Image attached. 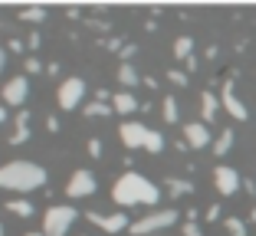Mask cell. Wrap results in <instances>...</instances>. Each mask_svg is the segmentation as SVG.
Instances as JSON below:
<instances>
[{
  "instance_id": "6da1fadb",
  "label": "cell",
  "mask_w": 256,
  "mask_h": 236,
  "mask_svg": "<svg viewBox=\"0 0 256 236\" xmlns=\"http://www.w3.org/2000/svg\"><path fill=\"white\" fill-rule=\"evenodd\" d=\"M112 197H115L118 207H135V204H148L151 207V204H158V200H161V191L144 174H138V171H125V174L115 181Z\"/></svg>"
},
{
  "instance_id": "7a4b0ae2",
  "label": "cell",
  "mask_w": 256,
  "mask_h": 236,
  "mask_svg": "<svg viewBox=\"0 0 256 236\" xmlns=\"http://www.w3.org/2000/svg\"><path fill=\"white\" fill-rule=\"evenodd\" d=\"M43 184H46V168H40L33 161H10L0 168V191L33 194Z\"/></svg>"
},
{
  "instance_id": "3957f363",
  "label": "cell",
  "mask_w": 256,
  "mask_h": 236,
  "mask_svg": "<svg viewBox=\"0 0 256 236\" xmlns=\"http://www.w3.org/2000/svg\"><path fill=\"white\" fill-rule=\"evenodd\" d=\"M76 217H79V210L69 204H60V207H50L43 217V236H66L69 230H72Z\"/></svg>"
},
{
  "instance_id": "277c9868",
  "label": "cell",
  "mask_w": 256,
  "mask_h": 236,
  "mask_svg": "<svg viewBox=\"0 0 256 236\" xmlns=\"http://www.w3.org/2000/svg\"><path fill=\"white\" fill-rule=\"evenodd\" d=\"M178 223V210H151V214H144L142 220L132 223V233L135 236H148L154 233V230H168Z\"/></svg>"
},
{
  "instance_id": "5b68a950",
  "label": "cell",
  "mask_w": 256,
  "mask_h": 236,
  "mask_svg": "<svg viewBox=\"0 0 256 236\" xmlns=\"http://www.w3.org/2000/svg\"><path fill=\"white\" fill-rule=\"evenodd\" d=\"M82 95H86V82L79 76H72V79H66V82L60 85V92H56V102H60V108H76L79 102H82Z\"/></svg>"
},
{
  "instance_id": "8992f818",
  "label": "cell",
  "mask_w": 256,
  "mask_h": 236,
  "mask_svg": "<svg viewBox=\"0 0 256 236\" xmlns=\"http://www.w3.org/2000/svg\"><path fill=\"white\" fill-rule=\"evenodd\" d=\"M66 194H69V197H89V194H96V174L86 171V168H79L72 177H69Z\"/></svg>"
},
{
  "instance_id": "52a82bcc",
  "label": "cell",
  "mask_w": 256,
  "mask_h": 236,
  "mask_svg": "<svg viewBox=\"0 0 256 236\" xmlns=\"http://www.w3.org/2000/svg\"><path fill=\"white\" fill-rule=\"evenodd\" d=\"M220 105H224L226 112L234 115L236 122H246V118H250L246 105H243V102L236 99V92H234V79H226V82H224V89H220Z\"/></svg>"
},
{
  "instance_id": "ba28073f",
  "label": "cell",
  "mask_w": 256,
  "mask_h": 236,
  "mask_svg": "<svg viewBox=\"0 0 256 236\" xmlns=\"http://www.w3.org/2000/svg\"><path fill=\"white\" fill-rule=\"evenodd\" d=\"M214 184H217V191L224 194V197H230V194H236V191H240L243 177L236 174L234 168H226V164H220V168L214 171Z\"/></svg>"
},
{
  "instance_id": "9c48e42d",
  "label": "cell",
  "mask_w": 256,
  "mask_h": 236,
  "mask_svg": "<svg viewBox=\"0 0 256 236\" xmlns=\"http://www.w3.org/2000/svg\"><path fill=\"white\" fill-rule=\"evenodd\" d=\"M148 131H151V128H144L142 122H125V125L118 128L122 145H125V148H144V141H148Z\"/></svg>"
},
{
  "instance_id": "30bf717a",
  "label": "cell",
  "mask_w": 256,
  "mask_h": 236,
  "mask_svg": "<svg viewBox=\"0 0 256 236\" xmlns=\"http://www.w3.org/2000/svg\"><path fill=\"white\" fill-rule=\"evenodd\" d=\"M26 95H30V82L23 76L7 79V85H4V102H7V105H23Z\"/></svg>"
},
{
  "instance_id": "8fae6325",
  "label": "cell",
  "mask_w": 256,
  "mask_h": 236,
  "mask_svg": "<svg viewBox=\"0 0 256 236\" xmlns=\"http://www.w3.org/2000/svg\"><path fill=\"white\" fill-rule=\"evenodd\" d=\"M89 220L98 223L102 230H108V233H118V230H128V227H132V223H128V217H125V210H118V214H108V217L89 214Z\"/></svg>"
},
{
  "instance_id": "7c38bea8",
  "label": "cell",
  "mask_w": 256,
  "mask_h": 236,
  "mask_svg": "<svg viewBox=\"0 0 256 236\" xmlns=\"http://www.w3.org/2000/svg\"><path fill=\"white\" fill-rule=\"evenodd\" d=\"M184 141H188V148H207L210 145V131H207L204 122H190L184 128Z\"/></svg>"
},
{
  "instance_id": "4fadbf2b",
  "label": "cell",
  "mask_w": 256,
  "mask_h": 236,
  "mask_svg": "<svg viewBox=\"0 0 256 236\" xmlns=\"http://www.w3.org/2000/svg\"><path fill=\"white\" fill-rule=\"evenodd\" d=\"M217 108H220V99L214 92H200V112H204V125L217 118Z\"/></svg>"
},
{
  "instance_id": "5bb4252c",
  "label": "cell",
  "mask_w": 256,
  "mask_h": 236,
  "mask_svg": "<svg viewBox=\"0 0 256 236\" xmlns=\"http://www.w3.org/2000/svg\"><path fill=\"white\" fill-rule=\"evenodd\" d=\"M112 108L122 115H132L138 108V99L132 95V92H118V95H112Z\"/></svg>"
},
{
  "instance_id": "9a60e30c",
  "label": "cell",
  "mask_w": 256,
  "mask_h": 236,
  "mask_svg": "<svg viewBox=\"0 0 256 236\" xmlns=\"http://www.w3.org/2000/svg\"><path fill=\"white\" fill-rule=\"evenodd\" d=\"M174 56L188 62L190 56H194V39H190V36H178V39H174Z\"/></svg>"
},
{
  "instance_id": "2e32d148",
  "label": "cell",
  "mask_w": 256,
  "mask_h": 236,
  "mask_svg": "<svg viewBox=\"0 0 256 236\" xmlns=\"http://www.w3.org/2000/svg\"><path fill=\"white\" fill-rule=\"evenodd\" d=\"M26 125H30V112H20V118H16V135L10 138L14 145H23V141L30 138V128H26Z\"/></svg>"
},
{
  "instance_id": "e0dca14e",
  "label": "cell",
  "mask_w": 256,
  "mask_h": 236,
  "mask_svg": "<svg viewBox=\"0 0 256 236\" xmlns=\"http://www.w3.org/2000/svg\"><path fill=\"white\" fill-rule=\"evenodd\" d=\"M230 148H234V131L226 128V131H220V138L214 141V154H217V158H224Z\"/></svg>"
},
{
  "instance_id": "ac0fdd59",
  "label": "cell",
  "mask_w": 256,
  "mask_h": 236,
  "mask_svg": "<svg viewBox=\"0 0 256 236\" xmlns=\"http://www.w3.org/2000/svg\"><path fill=\"white\" fill-rule=\"evenodd\" d=\"M168 191H171L174 197H184V194H194V184L181 181V177H171V181H168Z\"/></svg>"
},
{
  "instance_id": "d6986e66",
  "label": "cell",
  "mask_w": 256,
  "mask_h": 236,
  "mask_svg": "<svg viewBox=\"0 0 256 236\" xmlns=\"http://www.w3.org/2000/svg\"><path fill=\"white\" fill-rule=\"evenodd\" d=\"M118 82H122V85H128V89H132V85H138V82H142V79H138V69L125 62V66L118 69Z\"/></svg>"
},
{
  "instance_id": "ffe728a7",
  "label": "cell",
  "mask_w": 256,
  "mask_h": 236,
  "mask_svg": "<svg viewBox=\"0 0 256 236\" xmlns=\"http://www.w3.org/2000/svg\"><path fill=\"white\" fill-rule=\"evenodd\" d=\"M224 227H226V233H230V236H246V223H243L240 217H226Z\"/></svg>"
},
{
  "instance_id": "44dd1931",
  "label": "cell",
  "mask_w": 256,
  "mask_h": 236,
  "mask_svg": "<svg viewBox=\"0 0 256 236\" xmlns=\"http://www.w3.org/2000/svg\"><path fill=\"white\" fill-rule=\"evenodd\" d=\"M161 148H164V135H161V131H148V141H144V151L158 154Z\"/></svg>"
},
{
  "instance_id": "7402d4cb",
  "label": "cell",
  "mask_w": 256,
  "mask_h": 236,
  "mask_svg": "<svg viewBox=\"0 0 256 236\" xmlns=\"http://www.w3.org/2000/svg\"><path fill=\"white\" fill-rule=\"evenodd\" d=\"M7 210H14L16 217H33V204L26 200H7Z\"/></svg>"
},
{
  "instance_id": "603a6c76",
  "label": "cell",
  "mask_w": 256,
  "mask_h": 236,
  "mask_svg": "<svg viewBox=\"0 0 256 236\" xmlns=\"http://www.w3.org/2000/svg\"><path fill=\"white\" fill-rule=\"evenodd\" d=\"M164 122H178V99L174 95H164Z\"/></svg>"
},
{
  "instance_id": "cb8c5ba5",
  "label": "cell",
  "mask_w": 256,
  "mask_h": 236,
  "mask_svg": "<svg viewBox=\"0 0 256 236\" xmlns=\"http://www.w3.org/2000/svg\"><path fill=\"white\" fill-rule=\"evenodd\" d=\"M20 16H23L26 23H43V20H46V10H43V7H33V10H23Z\"/></svg>"
},
{
  "instance_id": "d4e9b609",
  "label": "cell",
  "mask_w": 256,
  "mask_h": 236,
  "mask_svg": "<svg viewBox=\"0 0 256 236\" xmlns=\"http://www.w3.org/2000/svg\"><path fill=\"white\" fill-rule=\"evenodd\" d=\"M86 115H112V105H106V102H92V105H86Z\"/></svg>"
},
{
  "instance_id": "484cf974",
  "label": "cell",
  "mask_w": 256,
  "mask_h": 236,
  "mask_svg": "<svg viewBox=\"0 0 256 236\" xmlns=\"http://www.w3.org/2000/svg\"><path fill=\"white\" fill-rule=\"evenodd\" d=\"M168 79H171L174 85H188V72H181V69H171V72H168Z\"/></svg>"
},
{
  "instance_id": "4316f807",
  "label": "cell",
  "mask_w": 256,
  "mask_h": 236,
  "mask_svg": "<svg viewBox=\"0 0 256 236\" xmlns=\"http://www.w3.org/2000/svg\"><path fill=\"white\" fill-rule=\"evenodd\" d=\"M184 236H204V233H200V227H197L194 220H188L184 223Z\"/></svg>"
},
{
  "instance_id": "83f0119b",
  "label": "cell",
  "mask_w": 256,
  "mask_h": 236,
  "mask_svg": "<svg viewBox=\"0 0 256 236\" xmlns=\"http://www.w3.org/2000/svg\"><path fill=\"white\" fill-rule=\"evenodd\" d=\"M204 217H207L210 223H214V220H220V207H217V204H214V207H207V214H204Z\"/></svg>"
},
{
  "instance_id": "f1b7e54d",
  "label": "cell",
  "mask_w": 256,
  "mask_h": 236,
  "mask_svg": "<svg viewBox=\"0 0 256 236\" xmlns=\"http://www.w3.org/2000/svg\"><path fill=\"white\" fill-rule=\"evenodd\" d=\"M89 154H96V158L102 154V141H98V138H92V141H89Z\"/></svg>"
},
{
  "instance_id": "f546056e",
  "label": "cell",
  "mask_w": 256,
  "mask_h": 236,
  "mask_svg": "<svg viewBox=\"0 0 256 236\" xmlns=\"http://www.w3.org/2000/svg\"><path fill=\"white\" fill-rule=\"evenodd\" d=\"M26 72H40V62L36 59H26Z\"/></svg>"
},
{
  "instance_id": "4dcf8cb0",
  "label": "cell",
  "mask_w": 256,
  "mask_h": 236,
  "mask_svg": "<svg viewBox=\"0 0 256 236\" xmlns=\"http://www.w3.org/2000/svg\"><path fill=\"white\" fill-rule=\"evenodd\" d=\"M4 66H7V49L0 46V72H4Z\"/></svg>"
},
{
  "instance_id": "1f68e13d",
  "label": "cell",
  "mask_w": 256,
  "mask_h": 236,
  "mask_svg": "<svg viewBox=\"0 0 256 236\" xmlns=\"http://www.w3.org/2000/svg\"><path fill=\"white\" fill-rule=\"evenodd\" d=\"M4 118H7V108H4V105H0V122H4Z\"/></svg>"
},
{
  "instance_id": "d6a6232c",
  "label": "cell",
  "mask_w": 256,
  "mask_h": 236,
  "mask_svg": "<svg viewBox=\"0 0 256 236\" xmlns=\"http://www.w3.org/2000/svg\"><path fill=\"white\" fill-rule=\"evenodd\" d=\"M250 220H253V223H256V207H253V210H250Z\"/></svg>"
},
{
  "instance_id": "836d02e7",
  "label": "cell",
  "mask_w": 256,
  "mask_h": 236,
  "mask_svg": "<svg viewBox=\"0 0 256 236\" xmlns=\"http://www.w3.org/2000/svg\"><path fill=\"white\" fill-rule=\"evenodd\" d=\"M23 236H43V233H23Z\"/></svg>"
},
{
  "instance_id": "e575fe53",
  "label": "cell",
  "mask_w": 256,
  "mask_h": 236,
  "mask_svg": "<svg viewBox=\"0 0 256 236\" xmlns=\"http://www.w3.org/2000/svg\"><path fill=\"white\" fill-rule=\"evenodd\" d=\"M0 236H4V223H0Z\"/></svg>"
}]
</instances>
